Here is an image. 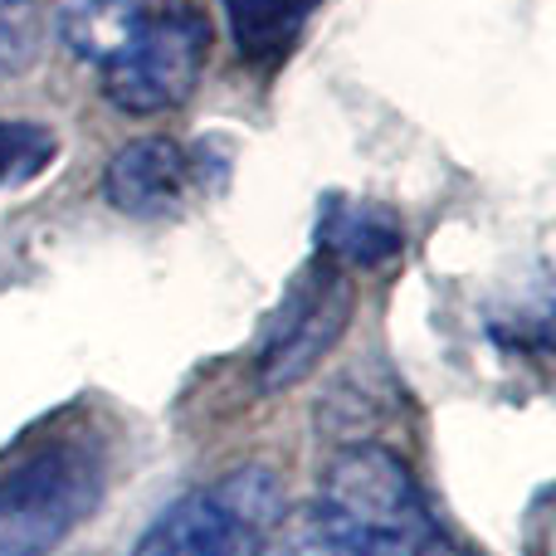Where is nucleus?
<instances>
[{
  "instance_id": "f257e3e1",
  "label": "nucleus",
  "mask_w": 556,
  "mask_h": 556,
  "mask_svg": "<svg viewBox=\"0 0 556 556\" xmlns=\"http://www.w3.org/2000/svg\"><path fill=\"white\" fill-rule=\"evenodd\" d=\"M59 39L103 78V98L132 117L181 108L211 59V20L191 0H64Z\"/></svg>"
},
{
  "instance_id": "f03ea898",
  "label": "nucleus",
  "mask_w": 556,
  "mask_h": 556,
  "mask_svg": "<svg viewBox=\"0 0 556 556\" xmlns=\"http://www.w3.org/2000/svg\"><path fill=\"white\" fill-rule=\"evenodd\" d=\"M323 518L362 556H434L440 528L415 473L386 444H352L323 473Z\"/></svg>"
},
{
  "instance_id": "7ed1b4c3",
  "label": "nucleus",
  "mask_w": 556,
  "mask_h": 556,
  "mask_svg": "<svg viewBox=\"0 0 556 556\" xmlns=\"http://www.w3.org/2000/svg\"><path fill=\"white\" fill-rule=\"evenodd\" d=\"M103 498L88 440H49L0 473V556H49Z\"/></svg>"
},
{
  "instance_id": "20e7f679",
  "label": "nucleus",
  "mask_w": 556,
  "mask_h": 556,
  "mask_svg": "<svg viewBox=\"0 0 556 556\" xmlns=\"http://www.w3.org/2000/svg\"><path fill=\"white\" fill-rule=\"evenodd\" d=\"M356 313V288L346 269L332 260L307 264L293 283L283 288V303L264 323L260 337V391H293L298 381L323 366V356L342 342Z\"/></svg>"
},
{
  "instance_id": "39448f33",
  "label": "nucleus",
  "mask_w": 556,
  "mask_h": 556,
  "mask_svg": "<svg viewBox=\"0 0 556 556\" xmlns=\"http://www.w3.org/2000/svg\"><path fill=\"white\" fill-rule=\"evenodd\" d=\"M191 156L186 147L166 142V137H137L123 152H113L103 172V195L113 211L137 215V220H156L172 215L191 191Z\"/></svg>"
},
{
  "instance_id": "423d86ee",
  "label": "nucleus",
  "mask_w": 556,
  "mask_h": 556,
  "mask_svg": "<svg viewBox=\"0 0 556 556\" xmlns=\"http://www.w3.org/2000/svg\"><path fill=\"white\" fill-rule=\"evenodd\" d=\"M405 250V230L386 205L352 201V195H327L317 215V254L337 269H381Z\"/></svg>"
},
{
  "instance_id": "0eeeda50",
  "label": "nucleus",
  "mask_w": 556,
  "mask_h": 556,
  "mask_svg": "<svg viewBox=\"0 0 556 556\" xmlns=\"http://www.w3.org/2000/svg\"><path fill=\"white\" fill-rule=\"evenodd\" d=\"M250 542L235 528V518L211 498V489L186 493L166 503L142 528L132 556H240Z\"/></svg>"
},
{
  "instance_id": "6e6552de",
  "label": "nucleus",
  "mask_w": 556,
  "mask_h": 556,
  "mask_svg": "<svg viewBox=\"0 0 556 556\" xmlns=\"http://www.w3.org/2000/svg\"><path fill=\"white\" fill-rule=\"evenodd\" d=\"M220 5H225V20H230V35L240 45V54L250 64H269V59H283L293 49L307 15L323 0H220Z\"/></svg>"
},
{
  "instance_id": "1a4fd4ad",
  "label": "nucleus",
  "mask_w": 556,
  "mask_h": 556,
  "mask_svg": "<svg viewBox=\"0 0 556 556\" xmlns=\"http://www.w3.org/2000/svg\"><path fill=\"white\" fill-rule=\"evenodd\" d=\"M211 498L230 513L235 528L244 532L250 547L288 513L283 508V479H278L269 464H244V469H230L220 483H211Z\"/></svg>"
},
{
  "instance_id": "9d476101",
  "label": "nucleus",
  "mask_w": 556,
  "mask_h": 556,
  "mask_svg": "<svg viewBox=\"0 0 556 556\" xmlns=\"http://www.w3.org/2000/svg\"><path fill=\"white\" fill-rule=\"evenodd\" d=\"M250 556H362L332 522L323 518V508H298L283 513L269 532L250 547Z\"/></svg>"
},
{
  "instance_id": "9b49d317",
  "label": "nucleus",
  "mask_w": 556,
  "mask_h": 556,
  "mask_svg": "<svg viewBox=\"0 0 556 556\" xmlns=\"http://www.w3.org/2000/svg\"><path fill=\"white\" fill-rule=\"evenodd\" d=\"M39 35H45L39 0H0V84L35 64Z\"/></svg>"
},
{
  "instance_id": "f8f14e48",
  "label": "nucleus",
  "mask_w": 556,
  "mask_h": 556,
  "mask_svg": "<svg viewBox=\"0 0 556 556\" xmlns=\"http://www.w3.org/2000/svg\"><path fill=\"white\" fill-rule=\"evenodd\" d=\"M59 142L49 127L39 123H0V186L29 181L35 172H45L54 162Z\"/></svg>"
}]
</instances>
